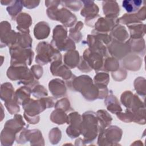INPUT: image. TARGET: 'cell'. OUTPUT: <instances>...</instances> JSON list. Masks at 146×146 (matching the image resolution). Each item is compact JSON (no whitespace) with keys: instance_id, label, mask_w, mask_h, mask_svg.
<instances>
[{"instance_id":"e0dca14e","label":"cell","mask_w":146,"mask_h":146,"mask_svg":"<svg viewBox=\"0 0 146 146\" xmlns=\"http://www.w3.org/2000/svg\"><path fill=\"white\" fill-rule=\"evenodd\" d=\"M97 118L99 120V131H103L104 129L108 126L111 122L112 117L104 110H99L97 112Z\"/></svg>"},{"instance_id":"5bb4252c","label":"cell","mask_w":146,"mask_h":146,"mask_svg":"<svg viewBox=\"0 0 146 146\" xmlns=\"http://www.w3.org/2000/svg\"><path fill=\"white\" fill-rule=\"evenodd\" d=\"M50 33L49 25L45 22H40L35 25L34 35L38 39H43L47 38Z\"/></svg>"},{"instance_id":"5b68a950","label":"cell","mask_w":146,"mask_h":146,"mask_svg":"<svg viewBox=\"0 0 146 146\" xmlns=\"http://www.w3.org/2000/svg\"><path fill=\"white\" fill-rule=\"evenodd\" d=\"M82 121L81 116L77 112L71 113L67 116V122L71 125L67 127V133L71 138H75L79 135Z\"/></svg>"},{"instance_id":"44dd1931","label":"cell","mask_w":146,"mask_h":146,"mask_svg":"<svg viewBox=\"0 0 146 146\" xmlns=\"http://www.w3.org/2000/svg\"><path fill=\"white\" fill-rule=\"evenodd\" d=\"M50 118L52 121L58 124H64L67 120V116L64 112L59 109L54 111L51 113Z\"/></svg>"},{"instance_id":"3957f363","label":"cell","mask_w":146,"mask_h":146,"mask_svg":"<svg viewBox=\"0 0 146 146\" xmlns=\"http://www.w3.org/2000/svg\"><path fill=\"white\" fill-rule=\"evenodd\" d=\"M93 112H87L83 115V122L80 126V132L87 140H93L97 135V118Z\"/></svg>"},{"instance_id":"ba28073f","label":"cell","mask_w":146,"mask_h":146,"mask_svg":"<svg viewBox=\"0 0 146 146\" xmlns=\"http://www.w3.org/2000/svg\"><path fill=\"white\" fill-rule=\"evenodd\" d=\"M52 74L55 76H62L64 79H71V71L66 66L62 64L61 60L54 61L50 67Z\"/></svg>"},{"instance_id":"2e32d148","label":"cell","mask_w":146,"mask_h":146,"mask_svg":"<svg viewBox=\"0 0 146 146\" xmlns=\"http://www.w3.org/2000/svg\"><path fill=\"white\" fill-rule=\"evenodd\" d=\"M131 38H141L145 34V25L140 23L128 25Z\"/></svg>"},{"instance_id":"6da1fadb","label":"cell","mask_w":146,"mask_h":146,"mask_svg":"<svg viewBox=\"0 0 146 146\" xmlns=\"http://www.w3.org/2000/svg\"><path fill=\"white\" fill-rule=\"evenodd\" d=\"M51 45L61 51L74 50L75 48L74 42L67 38V30L61 25H58L53 31V39Z\"/></svg>"},{"instance_id":"603a6c76","label":"cell","mask_w":146,"mask_h":146,"mask_svg":"<svg viewBox=\"0 0 146 146\" xmlns=\"http://www.w3.org/2000/svg\"><path fill=\"white\" fill-rule=\"evenodd\" d=\"M29 33H18L17 35V39H18V44L19 46L22 47H31L32 43V39L30 38V36L28 34Z\"/></svg>"},{"instance_id":"cb8c5ba5","label":"cell","mask_w":146,"mask_h":146,"mask_svg":"<svg viewBox=\"0 0 146 146\" xmlns=\"http://www.w3.org/2000/svg\"><path fill=\"white\" fill-rule=\"evenodd\" d=\"M11 5V6L7 8V11L13 19V18H14L16 15L21 11L23 4L22 1H13V3Z\"/></svg>"},{"instance_id":"7402d4cb","label":"cell","mask_w":146,"mask_h":146,"mask_svg":"<svg viewBox=\"0 0 146 146\" xmlns=\"http://www.w3.org/2000/svg\"><path fill=\"white\" fill-rule=\"evenodd\" d=\"M141 3V1H124L122 6L128 13H132L136 11Z\"/></svg>"},{"instance_id":"8992f818","label":"cell","mask_w":146,"mask_h":146,"mask_svg":"<svg viewBox=\"0 0 146 146\" xmlns=\"http://www.w3.org/2000/svg\"><path fill=\"white\" fill-rule=\"evenodd\" d=\"M83 58L91 68H94L96 71L102 68L103 59L100 53H98V52L91 49H86L83 54Z\"/></svg>"},{"instance_id":"8fae6325","label":"cell","mask_w":146,"mask_h":146,"mask_svg":"<svg viewBox=\"0 0 146 146\" xmlns=\"http://www.w3.org/2000/svg\"><path fill=\"white\" fill-rule=\"evenodd\" d=\"M115 19L109 18H100L95 23V31L104 34L113 29L115 26Z\"/></svg>"},{"instance_id":"9a60e30c","label":"cell","mask_w":146,"mask_h":146,"mask_svg":"<svg viewBox=\"0 0 146 146\" xmlns=\"http://www.w3.org/2000/svg\"><path fill=\"white\" fill-rule=\"evenodd\" d=\"M79 58V52L72 50L65 54L64 61L65 64L68 66V67L72 68L75 67L78 64Z\"/></svg>"},{"instance_id":"4316f807","label":"cell","mask_w":146,"mask_h":146,"mask_svg":"<svg viewBox=\"0 0 146 146\" xmlns=\"http://www.w3.org/2000/svg\"><path fill=\"white\" fill-rule=\"evenodd\" d=\"M60 2L74 11H78L82 6L80 1H61Z\"/></svg>"},{"instance_id":"7a4b0ae2","label":"cell","mask_w":146,"mask_h":146,"mask_svg":"<svg viewBox=\"0 0 146 146\" xmlns=\"http://www.w3.org/2000/svg\"><path fill=\"white\" fill-rule=\"evenodd\" d=\"M36 51L38 55L36 56L35 62L38 64H46L48 62H51L55 58L58 60H61V55L59 52L55 49L52 45L48 44L46 42H40Z\"/></svg>"},{"instance_id":"484cf974","label":"cell","mask_w":146,"mask_h":146,"mask_svg":"<svg viewBox=\"0 0 146 146\" xmlns=\"http://www.w3.org/2000/svg\"><path fill=\"white\" fill-rule=\"evenodd\" d=\"M94 80L96 85L107 86L109 81V75L108 74L102 72L99 73L94 77Z\"/></svg>"},{"instance_id":"d4e9b609","label":"cell","mask_w":146,"mask_h":146,"mask_svg":"<svg viewBox=\"0 0 146 146\" xmlns=\"http://www.w3.org/2000/svg\"><path fill=\"white\" fill-rule=\"evenodd\" d=\"M119 67V63L117 59L112 58L106 59L104 63V68L107 71H116Z\"/></svg>"},{"instance_id":"52a82bcc","label":"cell","mask_w":146,"mask_h":146,"mask_svg":"<svg viewBox=\"0 0 146 146\" xmlns=\"http://www.w3.org/2000/svg\"><path fill=\"white\" fill-rule=\"evenodd\" d=\"M131 51L128 44L123 43L121 42L115 40L109 45V52L113 56L121 59Z\"/></svg>"},{"instance_id":"7c38bea8","label":"cell","mask_w":146,"mask_h":146,"mask_svg":"<svg viewBox=\"0 0 146 146\" xmlns=\"http://www.w3.org/2000/svg\"><path fill=\"white\" fill-rule=\"evenodd\" d=\"M103 8L107 18L116 19L115 18L119 14V6H118L116 1H104L103 2Z\"/></svg>"},{"instance_id":"ac0fdd59","label":"cell","mask_w":146,"mask_h":146,"mask_svg":"<svg viewBox=\"0 0 146 146\" xmlns=\"http://www.w3.org/2000/svg\"><path fill=\"white\" fill-rule=\"evenodd\" d=\"M104 103L107 106V109L112 113H118L122 110L117 102V98L113 95H109L107 96Z\"/></svg>"},{"instance_id":"277c9868","label":"cell","mask_w":146,"mask_h":146,"mask_svg":"<svg viewBox=\"0 0 146 146\" xmlns=\"http://www.w3.org/2000/svg\"><path fill=\"white\" fill-rule=\"evenodd\" d=\"M56 6L53 5L47 9V13L50 19L59 21L67 27L74 25L76 21V16L65 8L58 10Z\"/></svg>"},{"instance_id":"30bf717a","label":"cell","mask_w":146,"mask_h":146,"mask_svg":"<svg viewBox=\"0 0 146 146\" xmlns=\"http://www.w3.org/2000/svg\"><path fill=\"white\" fill-rule=\"evenodd\" d=\"M48 86L51 92L56 98L62 97L66 94V88L64 83L59 79L52 80L50 82Z\"/></svg>"},{"instance_id":"9c48e42d","label":"cell","mask_w":146,"mask_h":146,"mask_svg":"<svg viewBox=\"0 0 146 146\" xmlns=\"http://www.w3.org/2000/svg\"><path fill=\"white\" fill-rule=\"evenodd\" d=\"M84 5V8L82 10L81 15L86 17L85 21L86 24L91 19H94L99 12V8L93 1H82Z\"/></svg>"},{"instance_id":"f1b7e54d","label":"cell","mask_w":146,"mask_h":146,"mask_svg":"<svg viewBox=\"0 0 146 146\" xmlns=\"http://www.w3.org/2000/svg\"><path fill=\"white\" fill-rule=\"evenodd\" d=\"M31 71H33V74H34L35 76L37 79H39L40 76H42V73H43V70L42 67L38 66V65H35L31 67Z\"/></svg>"},{"instance_id":"4fadbf2b","label":"cell","mask_w":146,"mask_h":146,"mask_svg":"<svg viewBox=\"0 0 146 146\" xmlns=\"http://www.w3.org/2000/svg\"><path fill=\"white\" fill-rule=\"evenodd\" d=\"M18 23L17 29L22 33H29V27L31 25L32 20L31 17L27 13H23L19 14L17 18Z\"/></svg>"},{"instance_id":"d6986e66","label":"cell","mask_w":146,"mask_h":146,"mask_svg":"<svg viewBox=\"0 0 146 146\" xmlns=\"http://www.w3.org/2000/svg\"><path fill=\"white\" fill-rule=\"evenodd\" d=\"M30 89L27 87H21L15 93V99L18 103L23 104L29 100L30 95Z\"/></svg>"},{"instance_id":"ffe728a7","label":"cell","mask_w":146,"mask_h":146,"mask_svg":"<svg viewBox=\"0 0 146 146\" xmlns=\"http://www.w3.org/2000/svg\"><path fill=\"white\" fill-rule=\"evenodd\" d=\"M113 29L111 35L119 42L125 40L128 38V34L125 28L122 26H117Z\"/></svg>"},{"instance_id":"83f0119b","label":"cell","mask_w":146,"mask_h":146,"mask_svg":"<svg viewBox=\"0 0 146 146\" xmlns=\"http://www.w3.org/2000/svg\"><path fill=\"white\" fill-rule=\"evenodd\" d=\"M33 94L36 98H40L42 96H46L47 95V92L42 86H35L33 90Z\"/></svg>"}]
</instances>
